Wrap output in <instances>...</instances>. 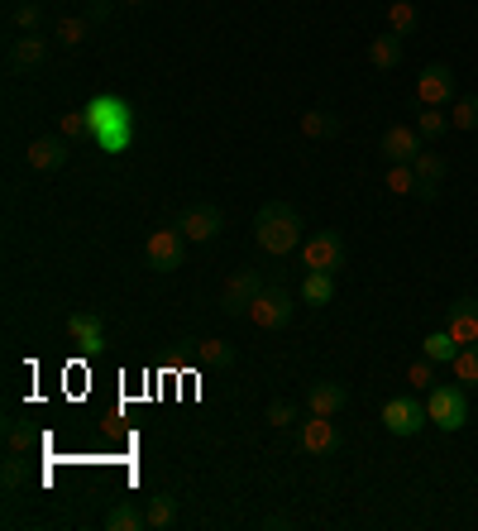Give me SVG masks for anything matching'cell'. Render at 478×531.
Returning a JSON list of instances; mask_svg holds the SVG:
<instances>
[{
    "label": "cell",
    "mask_w": 478,
    "mask_h": 531,
    "mask_svg": "<svg viewBox=\"0 0 478 531\" xmlns=\"http://www.w3.org/2000/svg\"><path fill=\"white\" fill-rule=\"evenodd\" d=\"M416 24H421V10H416L412 0H392L388 5V29L392 34L407 39V34H416Z\"/></svg>",
    "instance_id": "obj_25"
},
{
    "label": "cell",
    "mask_w": 478,
    "mask_h": 531,
    "mask_svg": "<svg viewBox=\"0 0 478 531\" xmlns=\"http://www.w3.org/2000/svg\"><path fill=\"white\" fill-rule=\"evenodd\" d=\"M144 527H149V508H139L130 498H120V503L106 512V531H144Z\"/></svg>",
    "instance_id": "obj_20"
},
{
    "label": "cell",
    "mask_w": 478,
    "mask_h": 531,
    "mask_svg": "<svg viewBox=\"0 0 478 531\" xmlns=\"http://www.w3.org/2000/svg\"><path fill=\"white\" fill-rule=\"evenodd\" d=\"M110 10H115L110 0H91V5H87V20H91V24H106V20H110Z\"/></svg>",
    "instance_id": "obj_38"
},
{
    "label": "cell",
    "mask_w": 478,
    "mask_h": 531,
    "mask_svg": "<svg viewBox=\"0 0 478 531\" xmlns=\"http://www.w3.org/2000/svg\"><path fill=\"white\" fill-rule=\"evenodd\" d=\"M67 158H72V149H67L63 134H44V139H34V144H29L24 163H29L34 173H58V168H67Z\"/></svg>",
    "instance_id": "obj_14"
},
{
    "label": "cell",
    "mask_w": 478,
    "mask_h": 531,
    "mask_svg": "<svg viewBox=\"0 0 478 531\" xmlns=\"http://www.w3.org/2000/svg\"><path fill=\"white\" fill-rule=\"evenodd\" d=\"M302 268H326V273H340L345 268V235L340 230H316L302 240Z\"/></svg>",
    "instance_id": "obj_8"
},
{
    "label": "cell",
    "mask_w": 478,
    "mask_h": 531,
    "mask_svg": "<svg viewBox=\"0 0 478 531\" xmlns=\"http://www.w3.org/2000/svg\"><path fill=\"white\" fill-rule=\"evenodd\" d=\"M177 230L187 235V244H206V240H216L220 230H225V211H220V206H211V201H196V206H187V211H182Z\"/></svg>",
    "instance_id": "obj_10"
},
{
    "label": "cell",
    "mask_w": 478,
    "mask_h": 531,
    "mask_svg": "<svg viewBox=\"0 0 478 531\" xmlns=\"http://www.w3.org/2000/svg\"><path fill=\"white\" fill-rule=\"evenodd\" d=\"M421 149H426V139H421L416 125H388V130H383V144H378V154L388 158V163H412Z\"/></svg>",
    "instance_id": "obj_13"
},
{
    "label": "cell",
    "mask_w": 478,
    "mask_h": 531,
    "mask_svg": "<svg viewBox=\"0 0 478 531\" xmlns=\"http://www.w3.org/2000/svg\"><path fill=\"white\" fill-rule=\"evenodd\" d=\"M450 374L464 388H478V345H459V354L450 359Z\"/></svg>",
    "instance_id": "obj_26"
},
{
    "label": "cell",
    "mask_w": 478,
    "mask_h": 531,
    "mask_svg": "<svg viewBox=\"0 0 478 531\" xmlns=\"http://www.w3.org/2000/svg\"><path fill=\"white\" fill-rule=\"evenodd\" d=\"M292 316H297V297L287 288H278V283H263V292L249 302V321L259 331H283Z\"/></svg>",
    "instance_id": "obj_5"
},
{
    "label": "cell",
    "mask_w": 478,
    "mask_h": 531,
    "mask_svg": "<svg viewBox=\"0 0 478 531\" xmlns=\"http://www.w3.org/2000/svg\"><path fill=\"white\" fill-rule=\"evenodd\" d=\"M263 292V273L259 268H235L220 288V311L225 316H249V302Z\"/></svg>",
    "instance_id": "obj_9"
},
{
    "label": "cell",
    "mask_w": 478,
    "mask_h": 531,
    "mask_svg": "<svg viewBox=\"0 0 478 531\" xmlns=\"http://www.w3.org/2000/svg\"><path fill=\"white\" fill-rule=\"evenodd\" d=\"M67 340L82 354H96L106 345V321H101L96 311H72V316H67Z\"/></svg>",
    "instance_id": "obj_15"
},
{
    "label": "cell",
    "mask_w": 478,
    "mask_h": 531,
    "mask_svg": "<svg viewBox=\"0 0 478 531\" xmlns=\"http://www.w3.org/2000/svg\"><path fill=\"white\" fill-rule=\"evenodd\" d=\"M330 297H335V273H326V268H306V278H302L306 307H326Z\"/></svg>",
    "instance_id": "obj_22"
},
{
    "label": "cell",
    "mask_w": 478,
    "mask_h": 531,
    "mask_svg": "<svg viewBox=\"0 0 478 531\" xmlns=\"http://www.w3.org/2000/svg\"><path fill=\"white\" fill-rule=\"evenodd\" d=\"M445 331L455 335L459 345H478V297H455L450 302V316H445Z\"/></svg>",
    "instance_id": "obj_17"
},
{
    "label": "cell",
    "mask_w": 478,
    "mask_h": 531,
    "mask_svg": "<svg viewBox=\"0 0 478 531\" xmlns=\"http://www.w3.org/2000/svg\"><path fill=\"white\" fill-rule=\"evenodd\" d=\"M421 354H426V359H435V364H450V359L459 354V340L450 331H431L426 340H421Z\"/></svg>",
    "instance_id": "obj_28"
},
{
    "label": "cell",
    "mask_w": 478,
    "mask_h": 531,
    "mask_svg": "<svg viewBox=\"0 0 478 531\" xmlns=\"http://www.w3.org/2000/svg\"><path fill=\"white\" fill-rule=\"evenodd\" d=\"M87 120H91V139L106 149V154H130L134 139H139V115L125 96H115V91H101V96H91L87 106Z\"/></svg>",
    "instance_id": "obj_1"
},
{
    "label": "cell",
    "mask_w": 478,
    "mask_h": 531,
    "mask_svg": "<svg viewBox=\"0 0 478 531\" xmlns=\"http://www.w3.org/2000/svg\"><path fill=\"white\" fill-rule=\"evenodd\" d=\"M302 230H306L302 211H297L292 201H263L259 216H254V240H259V249L263 254H273V259L292 254V249L306 240Z\"/></svg>",
    "instance_id": "obj_2"
},
{
    "label": "cell",
    "mask_w": 478,
    "mask_h": 531,
    "mask_svg": "<svg viewBox=\"0 0 478 531\" xmlns=\"http://www.w3.org/2000/svg\"><path fill=\"white\" fill-rule=\"evenodd\" d=\"M407 383L421 388V393H431V388H435V359H426V354L412 359V364H407Z\"/></svg>",
    "instance_id": "obj_34"
},
{
    "label": "cell",
    "mask_w": 478,
    "mask_h": 531,
    "mask_svg": "<svg viewBox=\"0 0 478 531\" xmlns=\"http://www.w3.org/2000/svg\"><path fill=\"white\" fill-rule=\"evenodd\" d=\"M459 96V77L450 63H426L412 82V101L416 106H455Z\"/></svg>",
    "instance_id": "obj_4"
},
{
    "label": "cell",
    "mask_w": 478,
    "mask_h": 531,
    "mask_svg": "<svg viewBox=\"0 0 478 531\" xmlns=\"http://www.w3.org/2000/svg\"><path fill=\"white\" fill-rule=\"evenodd\" d=\"M24 479H29V465H24L20 450H10V460L0 465V484H5V488H20Z\"/></svg>",
    "instance_id": "obj_36"
},
{
    "label": "cell",
    "mask_w": 478,
    "mask_h": 531,
    "mask_svg": "<svg viewBox=\"0 0 478 531\" xmlns=\"http://www.w3.org/2000/svg\"><path fill=\"white\" fill-rule=\"evenodd\" d=\"M192 354L201 369H230L235 364V345L220 340V335H206V340H192Z\"/></svg>",
    "instance_id": "obj_18"
},
{
    "label": "cell",
    "mask_w": 478,
    "mask_h": 531,
    "mask_svg": "<svg viewBox=\"0 0 478 531\" xmlns=\"http://www.w3.org/2000/svg\"><path fill=\"white\" fill-rule=\"evenodd\" d=\"M58 134H63V139H91L87 111H67V115H58Z\"/></svg>",
    "instance_id": "obj_35"
},
{
    "label": "cell",
    "mask_w": 478,
    "mask_h": 531,
    "mask_svg": "<svg viewBox=\"0 0 478 531\" xmlns=\"http://www.w3.org/2000/svg\"><path fill=\"white\" fill-rule=\"evenodd\" d=\"M369 63L378 67V72H392V67H402V34L383 29V34H378V39L369 44Z\"/></svg>",
    "instance_id": "obj_19"
},
{
    "label": "cell",
    "mask_w": 478,
    "mask_h": 531,
    "mask_svg": "<svg viewBox=\"0 0 478 531\" xmlns=\"http://www.w3.org/2000/svg\"><path fill=\"white\" fill-rule=\"evenodd\" d=\"M412 168H416V182H445V173H450V158H440V154H431V149H421V154L412 158Z\"/></svg>",
    "instance_id": "obj_27"
},
{
    "label": "cell",
    "mask_w": 478,
    "mask_h": 531,
    "mask_svg": "<svg viewBox=\"0 0 478 531\" xmlns=\"http://www.w3.org/2000/svg\"><path fill=\"white\" fill-rule=\"evenodd\" d=\"M349 402V388L345 383H330V378H316L311 388H306V412H316V417H340Z\"/></svg>",
    "instance_id": "obj_16"
},
{
    "label": "cell",
    "mask_w": 478,
    "mask_h": 531,
    "mask_svg": "<svg viewBox=\"0 0 478 531\" xmlns=\"http://www.w3.org/2000/svg\"><path fill=\"white\" fill-rule=\"evenodd\" d=\"M182 254H187V235L177 225H158L144 235V259H149L153 273H173L182 268Z\"/></svg>",
    "instance_id": "obj_6"
},
{
    "label": "cell",
    "mask_w": 478,
    "mask_h": 531,
    "mask_svg": "<svg viewBox=\"0 0 478 531\" xmlns=\"http://www.w3.org/2000/svg\"><path fill=\"white\" fill-rule=\"evenodd\" d=\"M39 24H44V5L39 0H15L10 5V29L15 34H39Z\"/></svg>",
    "instance_id": "obj_23"
},
{
    "label": "cell",
    "mask_w": 478,
    "mask_h": 531,
    "mask_svg": "<svg viewBox=\"0 0 478 531\" xmlns=\"http://www.w3.org/2000/svg\"><path fill=\"white\" fill-rule=\"evenodd\" d=\"M91 29H96V24H91L87 15H63V20H58V29H53V39H58L63 48H77V44H87Z\"/></svg>",
    "instance_id": "obj_24"
},
{
    "label": "cell",
    "mask_w": 478,
    "mask_h": 531,
    "mask_svg": "<svg viewBox=\"0 0 478 531\" xmlns=\"http://www.w3.org/2000/svg\"><path fill=\"white\" fill-rule=\"evenodd\" d=\"M416 130H421V139L431 144V139H440V134L450 130V115H445V106H421L416 111Z\"/></svg>",
    "instance_id": "obj_30"
},
{
    "label": "cell",
    "mask_w": 478,
    "mask_h": 531,
    "mask_svg": "<svg viewBox=\"0 0 478 531\" xmlns=\"http://www.w3.org/2000/svg\"><path fill=\"white\" fill-rule=\"evenodd\" d=\"M340 130H345L340 115H330V111H302L297 115V134H302V139H335Z\"/></svg>",
    "instance_id": "obj_21"
},
{
    "label": "cell",
    "mask_w": 478,
    "mask_h": 531,
    "mask_svg": "<svg viewBox=\"0 0 478 531\" xmlns=\"http://www.w3.org/2000/svg\"><path fill=\"white\" fill-rule=\"evenodd\" d=\"M149 527L153 531L177 527V498H173V493H153V498H149Z\"/></svg>",
    "instance_id": "obj_29"
},
{
    "label": "cell",
    "mask_w": 478,
    "mask_h": 531,
    "mask_svg": "<svg viewBox=\"0 0 478 531\" xmlns=\"http://www.w3.org/2000/svg\"><path fill=\"white\" fill-rule=\"evenodd\" d=\"M297 445H302L306 455H335V450H340V426H335V417L306 412V421L297 426Z\"/></svg>",
    "instance_id": "obj_11"
},
{
    "label": "cell",
    "mask_w": 478,
    "mask_h": 531,
    "mask_svg": "<svg viewBox=\"0 0 478 531\" xmlns=\"http://www.w3.org/2000/svg\"><path fill=\"white\" fill-rule=\"evenodd\" d=\"M39 445V436H34V426H24V421H5V450H20V455H29Z\"/></svg>",
    "instance_id": "obj_33"
},
{
    "label": "cell",
    "mask_w": 478,
    "mask_h": 531,
    "mask_svg": "<svg viewBox=\"0 0 478 531\" xmlns=\"http://www.w3.org/2000/svg\"><path fill=\"white\" fill-rule=\"evenodd\" d=\"M450 130H478V91L455 96V106H450Z\"/></svg>",
    "instance_id": "obj_32"
},
{
    "label": "cell",
    "mask_w": 478,
    "mask_h": 531,
    "mask_svg": "<svg viewBox=\"0 0 478 531\" xmlns=\"http://www.w3.org/2000/svg\"><path fill=\"white\" fill-rule=\"evenodd\" d=\"M383 426H388V436H421L431 417H426V402H416L412 393H397V398L383 402Z\"/></svg>",
    "instance_id": "obj_7"
},
{
    "label": "cell",
    "mask_w": 478,
    "mask_h": 531,
    "mask_svg": "<svg viewBox=\"0 0 478 531\" xmlns=\"http://www.w3.org/2000/svg\"><path fill=\"white\" fill-rule=\"evenodd\" d=\"M48 63V39L44 34H15L10 48H5V67L10 72H34V67Z\"/></svg>",
    "instance_id": "obj_12"
},
{
    "label": "cell",
    "mask_w": 478,
    "mask_h": 531,
    "mask_svg": "<svg viewBox=\"0 0 478 531\" xmlns=\"http://www.w3.org/2000/svg\"><path fill=\"white\" fill-rule=\"evenodd\" d=\"M125 5H149V0H125Z\"/></svg>",
    "instance_id": "obj_39"
},
{
    "label": "cell",
    "mask_w": 478,
    "mask_h": 531,
    "mask_svg": "<svg viewBox=\"0 0 478 531\" xmlns=\"http://www.w3.org/2000/svg\"><path fill=\"white\" fill-rule=\"evenodd\" d=\"M426 417L431 426H440L445 436L469 426V398H464V383H435L426 393Z\"/></svg>",
    "instance_id": "obj_3"
},
{
    "label": "cell",
    "mask_w": 478,
    "mask_h": 531,
    "mask_svg": "<svg viewBox=\"0 0 478 531\" xmlns=\"http://www.w3.org/2000/svg\"><path fill=\"white\" fill-rule=\"evenodd\" d=\"M392 197H416V168L412 163H388V177H383Z\"/></svg>",
    "instance_id": "obj_31"
},
{
    "label": "cell",
    "mask_w": 478,
    "mask_h": 531,
    "mask_svg": "<svg viewBox=\"0 0 478 531\" xmlns=\"http://www.w3.org/2000/svg\"><path fill=\"white\" fill-rule=\"evenodd\" d=\"M263 421H268V426H278V431H283V426H292V421H297V402H287V398L268 402V412H263Z\"/></svg>",
    "instance_id": "obj_37"
}]
</instances>
